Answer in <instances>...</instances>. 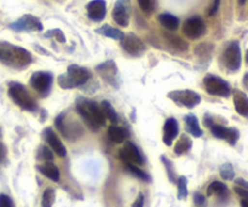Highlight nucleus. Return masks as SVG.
I'll return each mask as SVG.
<instances>
[{
    "mask_svg": "<svg viewBox=\"0 0 248 207\" xmlns=\"http://www.w3.org/2000/svg\"><path fill=\"white\" fill-rule=\"evenodd\" d=\"M246 62H247V64H248V50H247V52H246Z\"/></svg>",
    "mask_w": 248,
    "mask_h": 207,
    "instance_id": "nucleus-47",
    "label": "nucleus"
},
{
    "mask_svg": "<svg viewBox=\"0 0 248 207\" xmlns=\"http://www.w3.org/2000/svg\"><path fill=\"white\" fill-rule=\"evenodd\" d=\"M234 104L235 109L240 115L248 118V97L241 91L234 92Z\"/></svg>",
    "mask_w": 248,
    "mask_h": 207,
    "instance_id": "nucleus-19",
    "label": "nucleus"
},
{
    "mask_svg": "<svg viewBox=\"0 0 248 207\" xmlns=\"http://www.w3.org/2000/svg\"><path fill=\"white\" fill-rule=\"evenodd\" d=\"M97 32H98L99 34H102V35H106V36H108V38H111V39H116V40H121V39L124 38L123 32H120L119 29H116V28H113V27L108 26V24H106V26H103V27H101L99 29H97Z\"/></svg>",
    "mask_w": 248,
    "mask_h": 207,
    "instance_id": "nucleus-27",
    "label": "nucleus"
},
{
    "mask_svg": "<svg viewBox=\"0 0 248 207\" xmlns=\"http://www.w3.org/2000/svg\"><path fill=\"white\" fill-rule=\"evenodd\" d=\"M159 21L161 26L169 31H176L179 27V19L171 14H162L159 16Z\"/></svg>",
    "mask_w": 248,
    "mask_h": 207,
    "instance_id": "nucleus-23",
    "label": "nucleus"
},
{
    "mask_svg": "<svg viewBox=\"0 0 248 207\" xmlns=\"http://www.w3.org/2000/svg\"><path fill=\"white\" fill-rule=\"evenodd\" d=\"M0 207H14V203H12L11 198L5 194L0 195Z\"/></svg>",
    "mask_w": 248,
    "mask_h": 207,
    "instance_id": "nucleus-36",
    "label": "nucleus"
},
{
    "mask_svg": "<svg viewBox=\"0 0 248 207\" xmlns=\"http://www.w3.org/2000/svg\"><path fill=\"white\" fill-rule=\"evenodd\" d=\"M51 32L55 34V38H57L58 40L61 41V43H64L65 38H64V35H63V33L60 31V29H56V31H51Z\"/></svg>",
    "mask_w": 248,
    "mask_h": 207,
    "instance_id": "nucleus-42",
    "label": "nucleus"
},
{
    "mask_svg": "<svg viewBox=\"0 0 248 207\" xmlns=\"http://www.w3.org/2000/svg\"><path fill=\"white\" fill-rule=\"evenodd\" d=\"M186 130L194 136V137H201L202 136V130L200 127V124H199L198 119L194 114H189L186 116Z\"/></svg>",
    "mask_w": 248,
    "mask_h": 207,
    "instance_id": "nucleus-22",
    "label": "nucleus"
},
{
    "mask_svg": "<svg viewBox=\"0 0 248 207\" xmlns=\"http://www.w3.org/2000/svg\"><path fill=\"white\" fill-rule=\"evenodd\" d=\"M91 78L89 69L80 65L72 64L68 67L67 74L58 77V84L63 89H73V87L81 86Z\"/></svg>",
    "mask_w": 248,
    "mask_h": 207,
    "instance_id": "nucleus-3",
    "label": "nucleus"
},
{
    "mask_svg": "<svg viewBox=\"0 0 248 207\" xmlns=\"http://www.w3.org/2000/svg\"><path fill=\"white\" fill-rule=\"evenodd\" d=\"M97 72L99 73L103 79H106L107 81L114 84V79H115L116 74H118V69H116V65L113 61H107L106 63H102L97 67Z\"/></svg>",
    "mask_w": 248,
    "mask_h": 207,
    "instance_id": "nucleus-18",
    "label": "nucleus"
},
{
    "mask_svg": "<svg viewBox=\"0 0 248 207\" xmlns=\"http://www.w3.org/2000/svg\"><path fill=\"white\" fill-rule=\"evenodd\" d=\"M241 206L242 207H248V200H242L241 201Z\"/></svg>",
    "mask_w": 248,
    "mask_h": 207,
    "instance_id": "nucleus-45",
    "label": "nucleus"
},
{
    "mask_svg": "<svg viewBox=\"0 0 248 207\" xmlns=\"http://www.w3.org/2000/svg\"><path fill=\"white\" fill-rule=\"evenodd\" d=\"M169 97L172 101L176 102L177 104L186 107V108H193V107L198 106L201 102L200 95L191 91V90H177V91H172L169 94Z\"/></svg>",
    "mask_w": 248,
    "mask_h": 207,
    "instance_id": "nucleus-6",
    "label": "nucleus"
},
{
    "mask_svg": "<svg viewBox=\"0 0 248 207\" xmlns=\"http://www.w3.org/2000/svg\"><path fill=\"white\" fill-rule=\"evenodd\" d=\"M183 33L190 39H199L206 33L205 22L201 17H191L183 24Z\"/></svg>",
    "mask_w": 248,
    "mask_h": 207,
    "instance_id": "nucleus-8",
    "label": "nucleus"
},
{
    "mask_svg": "<svg viewBox=\"0 0 248 207\" xmlns=\"http://www.w3.org/2000/svg\"><path fill=\"white\" fill-rule=\"evenodd\" d=\"M52 85V75L46 72H36L31 78V86L39 94L46 95Z\"/></svg>",
    "mask_w": 248,
    "mask_h": 207,
    "instance_id": "nucleus-11",
    "label": "nucleus"
},
{
    "mask_svg": "<svg viewBox=\"0 0 248 207\" xmlns=\"http://www.w3.org/2000/svg\"><path fill=\"white\" fill-rule=\"evenodd\" d=\"M210 128L211 132L213 133L215 137L219 138V140H225L232 145L236 144L237 140H239L240 137L239 131L234 127H224V126L222 125H215V124H213Z\"/></svg>",
    "mask_w": 248,
    "mask_h": 207,
    "instance_id": "nucleus-12",
    "label": "nucleus"
},
{
    "mask_svg": "<svg viewBox=\"0 0 248 207\" xmlns=\"http://www.w3.org/2000/svg\"><path fill=\"white\" fill-rule=\"evenodd\" d=\"M177 186H178V199L179 200H184L188 196V179L184 176L179 177L178 182H177Z\"/></svg>",
    "mask_w": 248,
    "mask_h": 207,
    "instance_id": "nucleus-31",
    "label": "nucleus"
},
{
    "mask_svg": "<svg viewBox=\"0 0 248 207\" xmlns=\"http://www.w3.org/2000/svg\"><path fill=\"white\" fill-rule=\"evenodd\" d=\"M119 155H120V159L125 161V164L142 165L144 161L140 149L131 142L124 143V147L119 152Z\"/></svg>",
    "mask_w": 248,
    "mask_h": 207,
    "instance_id": "nucleus-10",
    "label": "nucleus"
},
{
    "mask_svg": "<svg viewBox=\"0 0 248 207\" xmlns=\"http://www.w3.org/2000/svg\"><path fill=\"white\" fill-rule=\"evenodd\" d=\"M138 4H140V9L144 12L149 14L154 10L155 6V0H138Z\"/></svg>",
    "mask_w": 248,
    "mask_h": 207,
    "instance_id": "nucleus-34",
    "label": "nucleus"
},
{
    "mask_svg": "<svg viewBox=\"0 0 248 207\" xmlns=\"http://www.w3.org/2000/svg\"><path fill=\"white\" fill-rule=\"evenodd\" d=\"M126 167H127L128 171H130L132 175H135V176L137 177V178L142 179V181H144V182H150V181H152V178H150L149 175H148L147 172L143 171V170H140V167L136 166L135 164H126Z\"/></svg>",
    "mask_w": 248,
    "mask_h": 207,
    "instance_id": "nucleus-29",
    "label": "nucleus"
},
{
    "mask_svg": "<svg viewBox=\"0 0 248 207\" xmlns=\"http://www.w3.org/2000/svg\"><path fill=\"white\" fill-rule=\"evenodd\" d=\"M38 159L43 160V161H45V162L46 161H52V160H53L52 150H51L48 147H46V145H41V147L39 148Z\"/></svg>",
    "mask_w": 248,
    "mask_h": 207,
    "instance_id": "nucleus-33",
    "label": "nucleus"
},
{
    "mask_svg": "<svg viewBox=\"0 0 248 207\" xmlns=\"http://www.w3.org/2000/svg\"><path fill=\"white\" fill-rule=\"evenodd\" d=\"M5 153H6V150H5V147L1 144V143H0V161H1V160L5 158Z\"/></svg>",
    "mask_w": 248,
    "mask_h": 207,
    "instance_id": "nucleus-43",
    "label": "nucleus"
},
{
    "mask_svg": "<svg viewBox=\"0 0 248 207\" xmlns=\"http://www.w3.org/2000/svg\"><path fill=\"white\" fill-rule=\"evenodd\" d=\"M227 194H228V188L224 183H222V182H218V181L212 182L207 188L208 196H212V195L223 196V195H227Z\"/></svg>",
    "mask_w": 248,
    "mask_h": 207,
    "instance_id": "nucleus-26",
    "label": "nucleus"
},
{
    "mask_svg": "<svg viewBox=\"0 0 248 207\" xmlns=\"http://www.w3.org/2000/svg\"><path fill=\"white\" fill-rule=\"evenodd\" d=\"M44 137H45L46 142H47L48 147L51 148V150H52L53 153H56L58 157L63 158L67 155V149H65L63 143L61 142V140L58 138V136L56 135V132L52 130V128L51 127L45 128V131H44Z\"/></svg>",
    "mask_w": 248,
    "mask_h": 207,
    "instance_id": "nucleus-14",
    "label": "nucleus"
},
{
    "mask_svg": "<svg viewBox=\"0 0 248 207\" xmlns=\"http://www.w3.org/2000/svg\"><path fill=\"white\" fill-rule=\"evenodd\" d=\"M56 194L52 188H47L43 194V199H41V207H52L55 204Z\"/></svg>",
    "mask_w": 248,
    "mask_h": 207,
    "instance_id": "nucleus-30",
    "label": "nucleus"
},
{
    "mask_svg": "<svg viewBox=\"0 0 248 207\" xmlns=\"http://www.w3.org/2000/svg\"><path fill=\"white\" fill-rule=\"evenodd\" d=\"M87 16L94 22H101L106 17L107 6L104 0H93L87 5Z\"/></svg>",
    "mask_w": 248,
    "mask_h": 207,
    "instance_id": "nucleus-15",
    "label": "nucleus"
},
{
    "mask_svg": "<svg viewBox=\"0 0 248 207\" xmlns=\"http://www.w3.org/2000/svg\"><path fill=\"white\" fill-rule=\"evenodd\" d=\"M113 18L119 26H128V22H130V14H128L127 4L124 2L123 0H119V1L116 2L115 7H114L113 10Z\"/></svg>",
    "mask_w": 248,
    "mask_h": 207,
    "instance_id": "nucleus-16",
    "label": "nucleus"
},
{
    "mask_svg": "<svg viewBox=\"0 0 248 207\" xmlns=\"http://www.w3.org/2000/svg\"><path fill=\"white\" fill-rule=\"evenodd\" d=\"M220 176L225 181H232L235 178V170L232 164H224L220 166Z\"/></svg>",
    "mask_w": 248,
    "mask_h": 207,
    "instance_id": "nucleus-32",
    "label": "nucleus"
},
{
    "mask_svg": "<svg viewBox=\"0 0 248 207\" xmlns=\"http://www.w3.org/2000/svg\"><path fill=\"white\" fill-rule=\"evenodd\" d=\"M166 39L174 48H177V50L184 51L188 48V44H186L183 39L179 38L178 35H174V34H166Z\"/></svg>",
    "mask_w": 248,
    "mask_h": 207,
    "instance_id": "nucleus-28",
    "label": "nucleus"
},
{
    "mask_svg": "<svg viewBox=\"0 0 248 207\" xmlns=\"http://www.w3.org/2000/svg\"><path fill=\"white\" fill-rule=\"evenodd\" d=\"M225 67L229 70L236 72L241 67V48L237 41H232L224 51L223 55Z\"/></svg>",
    "mask_w": 248,
    "mask_h": 207,
    "instance_id": "nucleus-7",
    "label": "nucleus"
},
{
    "mask_svg": "<svg viewBox=\"0 0 248 207\" xmlns=\"http://www.w3.org/2000/svg\"><path fill=\"white\" fill-rule=\"evenodd\" d=\"M203 85L206 87V91L213 96L228 97L232 92L229 84L224 79L216 75H206L203 79Z\"/></svg>",
    "mask_w": 248,
    "mask_h": 207,
    "instance_id": "nucleus-5",
    "label": "nucleus"
},
{
    "mask_svg": "<svg viewBox=\"0 0 248 207\" xmlns=\"http://www.w3.org/2000/svg\"><path fill=\"white\" fill-rule=\"evenodd\" d=\"M194 203H195L196 205H202V204L205 203V196H203L202 194L196 193L195 195H194Z\"/></svg>",
    "mask_w": 248,
    "mask_h": 207,
    "instance_id": "nucleus-40",
    "label": "nucleus"
},
{
    "mask_svg": "<svg viewBox=\"0 0 248 207\" xmlns=\"http://www.w3.org/2000/svg\"><path fill=\"white\" fill-rule=\"evenodd\" d=\"M235 183H236V187H240V188L248 191V182L245 181V179L237 178V179H235Z\"/></svg>",
    "mask_w": 248,
    "mask_h": 207,
    "instance_id": "nucleus-41",
    "label": "nucleus"
},
{
    "mask_svg": "<svg viewBox=\"0 0 248 207\" xmlns=\"http://www.w3.org/2000/svg\"><path fill=\"white\" fill-rule=\"evenodd\" d=\"M101 106H102L101 107L102 111H103V114H104V118L108 119L111 124H114V125H115V124L119 121V118H118V114H116V111H114L113 106H111L108 101H103L102 102Z\"/></svg>",
    "mask_w": 248,
    "mask_h": 207,
    "instance_id": "nucleus-25",
    "label": "nucleus"
},
{
    "mask_svg": "<svg viewBox=\"0 0 248 207\" xmlns=\"http://www.w3.org/2000/svg\"><path fill=\"white\" fill-rule=\"evenodd\" d=\"M191 147H193V142H191L190 138L186 135H182L179 141L177 142L176 147H174V153L177 155L186 154V152H189L191 149Z\"/></svg>",
    "mask_w": 248,
    "mask_h": 207,
    "instance_id": "nucleus-24",
    "label": "nucleus"
},
{
    "mask_svg": "<svg viewBox=\"0 0 248 207\" xmlns=\"http://www.w3.org/2000/svg\"><path fill=\"white\" fill-rule=\"evenodd\" d=\"M9 96L17 106L21 107L24 111H34L36 109V103L23 85L17 84V82H10Z\"/></svg>",
    "mask_w": 248,
    "mask_h": 207,
    "instance_id": "nucleus-4",
    "label": "nucleus"
},
{
    "mask_svg": "<svg viewBox=\"0 0 248 207\" xmlns=\"http://www.w3.org/2000/svg\"><path fill=\"white\" fill-rule=\"evenodd\" d=\"M178 131H179V127H178V123H177V120L174 118H170L167 119L166 123H165L164 125V137H162V140H164V143L166 145H172V142L174 141V138L178 136Z\"/></svg>",
    "mask_w": 248,
    "mask_h": 207,
    "instance_id": "nucleus-17",
    "label": "nucleus"
},
{
    "mask_svg": "<svg viewBox=\"0 0 248 207\" xmlns=\"http://www.w3.org/2000/svg\"><path fill=\"white\" fill-rule=\"evenodd\" d=\"M245 2H246V0H239V4L240 5H244Z\"/></svg>",
    "mask_w": 248,
    "mask_h": 207,
    "instance_id": "nucleus-46",
    "label": "nucleus"
},
{
    "mask_svg": "<svg viewBox=\"0 0 248 207\" xmlns=\"http://www.w3.org/2000/svg\"><path fill=\"white\" fill-rule=\"evenodd\" d=\"M235 193L239 196H241L242 200H248V191L246 189H242L240 187H235Z\"/></svg>",
    "mask_w": 248,
    "mask_h": 207,
    "instance_id": "nucleus-37",
    "label": "nucleus"
},
{
    "mask_svg": "<svg viewBox=\"0 0 248 207\" xmlns=\"http://www.w3.org/2000/svg\"><path fill=\"white\" fill-rule=\"evenodd\" d=\"M10 27H11L12 29H15V31H18V32L41 31V29H43V24H41V22L39 21L36 17L31 16V15H26V16L19 18L17 22L12 23Z\"/></svg>",
    "mask_w": 248,
    "mask_h": 207,
    "instance_id": "nucleus-13",
    "label": "nucleus"
},
{
    "mask_svg": "<svg viewBox=\"0 0 248 207\" xmlns=\"http://www.w3.org/2000/svg\"><path fill=\"white\" fill-rule=\"evenodd\" d=\"M144 206V195L142 193L137 196L135 203L132 204V207H143Z\"/></svg>",
    "mask_w": 248,
    "mask_h": 207,
    "instance_id": "nucleus-39",
    "label": "nucleus"
},
{
    "mask_svg": "<svg viewBox=\"0 0 248 207\" xmlns=\"http://www.w3.org/2000/svg\"><path fill=\"white\" fill-rule=\"evenodd\" d=\"M77 109L84 119L85 124L92 131H98V128L106 124L103 111L96 102L86 98H79V101L77 102Z\"/></svg>",
    "mask_w": 248,
    "mask_h": 207,
    "instance_id": "nucleus-1",
    "label": "nucleus"
},
{
    "mask_svg": "<svg viewBox=\"0 0 248 207\" xmlns=\"http://www.w3.org/2000/svg\"><path fill=\"white\" fill-rule=\"evenodd\" d=\"M108 136L114 143H124V141L127 138L128 132L126 128L116 125H111L108 130Z\"/></svg>",
    "mask_w": 248,
    "mask_h": 207,
    "instance_id": "nucleus-21",
    "label": "nucleus"
},
{
    "mask_svg": "<svg viewBox=\"0 0 248 207\" xmlns=\"http://www.w3.org/2000/svg\"><path fill=\"white\" fill-rule=\"evenodd\" d=\"M38 170L40 174H43L44 176L47 177L52 182L60 181V170L51 161H46L43 165H38Z\"/></svg>",
    "mask_w": 248,
    "mask_h": 207,
    "instance_id": "nucleus-20",
    "label": "nucleus"
},
{
    "mask_svg": "<svg viewBox=\"0 0 248 207\" xmlns=\"http://www.w3.org/2000/svg\"><path fill=\"white\" fill-rule=\"evenodd\" d=\"M121 46H123L126 52L130 53L131 56H135V57L142 56L145 51L144 43L133 34L124 35V38L121 39Z\"/></svg>",
    "mask_w": 248,
    "mask_h": 207,
    "instance_id": "nucleus-9",
    "label": "nucleus"
},
{
    "mask_svg": "<svg viewBox=\"0 0 248 207\" xmlns=\"http://www.w3.org/2000/svg\"><path fill=\"white\" fill-rule=\"evenodd\" d=\"M219 5H220V0H215L212 6H211L210 10H208V15H210V16H213V15L217 14L218 9H219Z\"/></svg>",
    "mask_w": 248,
    "mask_h": 207,
    "instance_id": "nucleus-38",
    "label": "nucleus"
},
{
    "mask_svg": "<svg viewBox=\"0 0 248 207\" xmlns=\"http://www.w3.org/2000/svg\"><path fill=\"white\" fill-rule=\"evenodd\" d=\"M161 161L164 162L165 166H166L167 174H169V177H170V181H171V182L176 181V178H174V172H173V170H172L171 161H170V160H167L166 157H164V155L161 157Z\"/></svg>",
    "mask_w": 248,
    "mask_h": 207,
    "instance_id": "nucleus-35",
    "label": "nucleus"
},
{
    "mask_svg": "<svg viewBox=\"0 0 248 207\" xmlns=\"http://www.w3.org/2000/svg\"><path fill=\"white\" fill-rule=\"evenodd\" d=\"M0 61L12 67L21 68L31 63V56L28 51L18 46L0 43Z\"/></svg>",
    "mask_w": 248,
    "mask_h": 207,
    "instance_id": "nucleus-2",
    "label": "nucleus"
},
{
    "mask_svg": "<svg viewBox=\"0 0 248 207\" xmlns=\"http://www.w3.org/2000/svg\"><path fill=\"white\" fill-rule=\"evenodd\" d=\"M244 85L246 89H248V73L244 77Z\"/></svg>",
    "mask_w": 248,
    "mask_h": 207,
    "instance_id": "nucleus-44",
    "label": "nucleus"
}]
</instances>
